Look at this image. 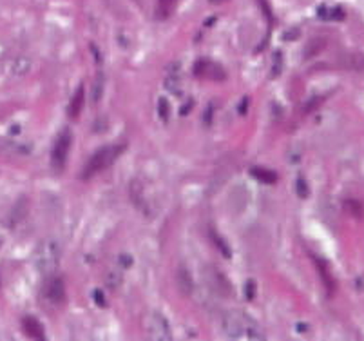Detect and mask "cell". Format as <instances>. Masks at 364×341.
<instances>
[{"instance_id":"cell-1","label":"cell","mask_w":364,"mask_h":341,"mask_svg":"<svg viewBox=\"0 0 364 341\" xmlns=\"http://www.w3.org/2000/svg\"><path fill=\"white\" fill-rule=\"evenodd\" d=\"M223 332L230 340H248V341H259L264 340V332L256 321L250 316H247L241 310H230L223 316Z\"/></svg>"},{"instance_id":"cell-2","label":"cell","mask_w":364,"mask_h":341,"mask_svg":"<svg viewBox=\"0 0 364 341\" xmlns=\"http://www.w3.org/2000/svg\"><path fill=\"white\" fill-rule=\"evenodd\" d=\"M62 260L60 245L56 243L51 238H44L41 243L36 245L35 253H33V263L35 269L44 276H53L58 269Z\"/></svg>"},{"instance_id":"cell-3","label":"cell","mask_w":364,"mask_h":341,"mask_svg":"<svg viewBox=\"0 0 364 341\" xmlns=\"http://www.w3.org/2000/svg\"><path fill=\"white\" fill-rule=\"evenodd\" d=\"M122 151H124V145H105V147L98 149L97 153L91 157V160L85 164L84 173H82V180H89L91 177H95V174H98L100 171H104L105 167H109L112 162L120 157Z\"/></svg>"},{"instance_id":"cell-4","label":"cell","mask_w":364,"mask_h":341,"mask_svg":"<svg viewBox=\"0 0 364 341\" xmlns=\"http://www.w3.org/2000/svg\"><path fill=\"white\" fill-rule=\"evenodd\" d=\"M144 329L145 332H147V336L152 337V340H161V341L172 340L171 327H168L167 320L156 313L149 314V316L145 318Z\"/></svg>"},{"instance_id":"cell-5","label":"cell","mask_w":364,"mask_h":341,"mask_svg":"<svg viewBox=\"0 0 364 341\" xmlns=\"http://www.w3.org/2000/svg\"><path fill=\"white\" fill-rule=\"evenodd\" d=\"M69 149H71V132L62 131L51 149V164L56 171H62V169H64L65 162H68Z\"/></svg>"},{"instance_id":"cell-6","label":"cell","mask_w":364,"mask_h":341,"mask_svg":"<svg viewBox=\"0 0 364 341\" xmlns=\"http://www.w3.org/2000/svg\"><path fill=\"white\" fill-rule=\"evenodd\" d=\"M44 298L55 307H60L62 303L65 301V285H64V280L58 276L51 278L48 281V285L44 289Z\"/></svg>"},{"instance_id":"cell-7","label":"cell","mask_w":364,"mask_h":341,"mask_svg":"<svg viewBox=\"0 0 364 341\" xmlns=\"http://www.w3.org/2000/svg\"><path fill=\"white\" fill-rule=\"evenodd\" d=\"M194 75L200 78H205V80H223L225 71L218 64L210 61H200L196 65H194Z\"/></svg>"},{"instance_id":"cell-8","label":"cell","mask_w":364,"mask_h":341,"mask_svg":"<svg viewBox=\"0 0 364 341\" xmlns=\"http://www.w3.org/2000/svg\"><path fill=\"white\" fill-rule=\"evenodd\" d=\"M165 88H167V91H171L172 95H180L181 75H180V69H178L176 64H172L171 68H168L167 78H165Z\"/></svg>"},{"instance_id":"cell-9","label":"cell","mask_w":364,"mask_h":341,"mask_svg":"<svg viewBox=\"0 0 364 341\" xmlns=\"http://www.w3.org/2000/svg\"><path fill=\"white\" fill-rule=\"evenodd\" d=\"M178 287H180V293L183 296H191L194 290L193 278H191V274H188L185 267H180V271H178Z\"/></svg>"},{"instance_id":"cell-10","label":"cell","mask_w":364,"mask_h":341,"mask_svg":"<svg viewBox=\"0 0 364 341\" xmlns=\"http://www.w3.org/2000/svg\"><path fill=\"white\" fill-rule=\"evenodd\" d=\"M24 330L29 337L33 340H44V329H42L41 321H36L35 318H24Z\"/></svg>"},{"instance_id":"cell-11","label":"cell","mask_w":364,"mask_h":341,"mask_svg":"<svg viewBox=\"0 0 364 341\" xmlns=\"http://www.w3.org/2000/svg\"><path fill=\"white\" fill-rule=\"evenodd\" d=\"M84 107V88H78L76 93L73 95L71 98V104H69V117L71 118H78L80 117V111Z\"/></svg>"},{"instance_id":"cell-12","label":"cell","mask_w":364,"mask_h":341,"mask_svg":"<svg viewBox=\"0 0 364 341\" xmlns=\"http://www.w3.org/2000/svg\"><path fill=\"white\" fill-rule=\"evenodd\" d=\"M178 0H158L156 4V19L158 21H167L176 8Z\"/></svg>"},{"instance_id":"cell-13","label":"cell","mask_w":364,"mask_h":341,"mask_svg":"<svg viewBox=\"0 0 364 341\" xmlns=\"http://www.w3.org/2000/svg\"><path fill=\"white\" fill-rule=\"evenodd\" d=\"M319 16L324 21H339L343 19L344 13L341 8H328V6H321L319 8Z\"/></svg>"},{"instance_id":"cell-14","label":"cell","mask_w":364,"mask_h":341,"mask_svg":"<svg viewBox=\"0 0 364 341\" xmlns=\"http://www.w3.org/2000/svg\"><path fill=\"white\" fill-rule=\"evenodd\" d=\"M250 174L256 177L259 182H263V184H274V182L277 180L276 173H272V171H264V169H252Z\"/></svg>"},{"instance_id":"cell-15","label":"cell","mask_w":364,"mask_h":341,"mask_svg":"<svg viewBox=\"0 0 364 341\" xmlns=\"http://www.w3.org/2000/svg\"><path fill=\"white\" fill-rule=\"evenodd\" d=\"M168 115H171V104L167 102V98L161 97L160 100H158V117H160L161 122H167Z\"/></svg>"},{"instance_id":"cell-16","label":"cell","mask_w":364,"mask_h":341,"mask_svg":"<svg viewBox=\"0 0 364 341\" xmlns=\"http://www.w3.org/2000/svg\"><path fill=\"white\" fill-rule=\"evenodd\" d=\"M102 89H104V77L98 75L97 80H95V85H92V100L98 102L102 97Z\"/></svg>"},{"instance_id":"cell-17","label":"cell","mask_w":364,"mask_h":341,"mask_svg":"<svg viewBox=\"0 0 364 341\" xmlns=\"http://www.w3.org/2000/svg\"><path fill=\"white\" fill-rule=\"evenodd\" d=\"M210 236H213V241H214V243H216L218 247H220V251H221V253H223L225 256H230V251H228L227 243H225V241L221 240V236H218V234H216V231H213V233H210Z\"/></svg>"},{"instance_id":"cell-18","label":"cell","mask_w":364,"mask_h":341,"mask_svg":"<svg viewBox=\"0 0 364 341\" xmlns=\"http://www.w3.org/2000/svg\"><path fill=\"white\" fill-rule=\"evenodd\" d=\"M245 293H247V300L248 301L254 300V296H256V285H254L252 280L247 281V290H245Z\"/></svg>"},{"instance_id":"cell-19","label":"cell","mask_w":364,"mask_h":341,"mask_svg":"<svg viewBox=\"0 0 364 341\" xmlns=\"http://www.w3.org/2000/svg\"><path fill=\"white\" fill-rule=\"evenodd\" d=\"M92 296H95V300H97V303H98V305H102V307L105 305L104 293H102V290H95V294H92Z\"/></svg>"},{"instance_id":"cell-20","label":"cell","mask_w":364,"mask_h":341,"mask_svg":"<svg viewBox=\"0 0 364 341\" xmlns=\"http://www.w3.org/2000/svg\"><path fill=\"white\" fill-rule=\"evenodd\" d=\"M297 189H299V193H301V196H306V185H304V182L303 180H299L297 182Z\"/></svg>"},{"instance_id":"cell-21","label":"cell","mask_w":364,"mask_h":341,"mask_svg":"<svg viewBox=\"0 0 364 341\" xmlns=\"http://www.w3.org/2000/svg\"><path fill=\"white\" fill-rule=\"evenodd\" d=\"M213 4H220V2H225V0H210Z\"/></svg>"}]
</instances>
